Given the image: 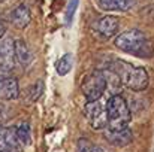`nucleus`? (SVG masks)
Masks as SVG:
<instances>
[{
    "mask_svg": "<svg viewBox=\"0 0 154 152\" xmlns=\"http://www.w3.org/2000/svg\"><path fill=\"white\" fill-rule=\"evenodd\" d=\"M105 139L111 145H114L117 148H124V146H127L133 140V134H132V131L127 127L121 128V130H111V128H108L105 131Z\"/></svg>",
    "mask_w": 154,
    "mask_h": 152,
    "instance_id": "8",
    "label": "nucleus"
},
{
    "mask_svg": "<svg viewBox=\"0 0 154 152\" xmlns=\"http://www.w3.org/2000/svg\"><path fill=\"white\" fill-rule=\"evenodd\" d=\"M5 33H6V25L3 22H0V39L5 36Z\"/></svg>",
    "mask_w": 154,
    "mask_h": 152,
    "instance_id": "19",
    "label": "nucleus"
},
{
    "mask_svg": "<svg viewBox=\"0 0 154 152\" xmlns=\"http://www.w3.org/2000/svg\"><path fill=\"white\" fill-rule=\"evenodd\" d=\"M78 152H103L100 146L94 145L88 139H79L78 140Z\"/></svg>",
    "mask_w": 154,
    "mask_h": 152,
    "instance_id": "15",
    "label": "nucleus"
},
{
    "mask_svg": "<svg viewBox=\"0 0 154 152\" xmlns=\"http://www.w3.org/2000/svg\"><path fill=\"white\" fill-rule=\"evenodd\" d=\"M15 40L6 37L0 42V73L8 72L15 61Z\"/></svg>",
    "mask_w": 154,
    "mask_h": 152,
    "instance_id": "7",
    "label": "nucleus"
},
{
    "mask_svg": "<svg viewBox=\"0 0 154 152\" xmlns=\"http://www.w3.org/2000/svg\"><path fill=\"white\" fill-rule=\"evenodd\" d=\"M0 97L3 100H15L20 97V85L14 76H2L0 73Z\"/></svg>",
    "mask_w": 154,
    "mask_h": 152,
    "instance_id": "9",
    "label": "nucleus"
},
{
    "mask_svg": "<svg viewBox=\"0 0 154 152\" xmlns=\"http://www.w3.org/2000/svg\"><path fill=\"white\" fill-rule=\"evenodd\" d=\"M5 130L2 125H0V152H5Z\"/></svg>",
    "mask_w": 154,
    "mask_h": 152,
    "instance_id": "18",
    "label": "nucleus"
},
{
    "mask_svg": "<svg viewBox=\"0 0 154 152\" xmlns=\"http://www.w3.org/2000/svg\"><path fill=\"white\" fill-rule=\"evenodd\" d=\"M78 3L79 0H70L69 4H67V9H66V25H70L72 21H73V15L76 12V7H78Z\"/></svg>",
    "mask_w": 154,
    "mask_h": 152,
    "instance_id": "16",
    "label": "nucleus"
},
{
    "mask_svg": "<svg viewBox=\"0 0 154 152\" xmlns=\"http://www.w3.org/2000/svg\"><path fill=\"white\" fill-rule=\"evenodd\" d=\"M15 58L18 60V63L21 66H29L32 63V58H33L27 43L21 39L15 40Z\"/></svg>",
    "mask_w": 154,
    "mask_h": 152,
    "instance_id": "12",
    "label": "nucleus"
},
{
    "mask_svg": "<svg viewBox=\"0 0 154 152\" xmlns=\"http://www.w3.org/2000/svg\"><path fill=\"white\" fill-rule=\"evenodd\" d=\"M115 46L127 54H132L141 58H150L154 52L153 43L141 30H136V28H132L118 34L115 37Z\"/></svg>",
    "mask_w": 154,
    "mask_h": 152,
    "instance_id": "2",
    "label": "nucleus"
},
{
    "mask_svg": "<svg viewBox=\"0 0 154 152\" xmlns=\"http://www.w3.org/2000/svg\"><path fill=\"white\" fill-rule=\"evenodd\" d=\"M11 19H12V24H14L17 28H20V30L26 28V27L30 24V21H32L30 7H29L26 3L18 4V6L12 10V16H11Z\"/></svg>",
    "mask_w": 154,
    "mask_h": 152,
    "instance_id": "10",
    "label": "nucleus"
},
{
    "mask_svg": "<svg viewBox=\"0 0 154 152\" xmlns=\"http://www.w3.org/2000/svg\"><path fill=\"white\" fill-rule=\"evenodd\" d=\"M85 116L90 122V125L94 130H103L108 127V112H106V106H103L99 100L94 101H87L85 107H84Z\"/></svg>",
    "mask_w": 154,
    "mask_h": 152,
    "instance_id": "5",
    "label": "nucleus"
},
{
    "mask_svg": "<svg viewBox=\"0 0 154 152\" xmlns=\"http://www.w3.org/2000/svg\"><path fill=\"white\" fill-rule=\"evenodd\" d=\"M136 0H99L100 7L105 10H121L126 12L135 6Z\"/></svg>",
    "mask_w": 154,
    "mask_h": 152,
    "instance_id": "11",
    "label": "nucleus"
},
{
    "mask_svg": "<svg viewBox=\"0 0 154 152\" xmlns=\"http://www.w3.org/2000/svg\"><path fill=\"white\" fill-rule=\"evenodd\" d=\"M109 69L112 72H115L118 75V78L121 79V84L132 91L139 93L148 87L150 78L144 67H136L123 60H114L109 64Z\"/></svg>",
    "mask_w": 154,
    "mask_h": 152,
    "instance_id": "1",
    "label": "nucleus"
},
{
    "mask_svg": "<svg viewBox=\"0 0 154 152\" xmlns=\"http://www.w3.org/2000/svg\"><path fill=\"white\" fill-rule=\"evenodd\" d=\"M17 128V136H18V140H20V143L21 145H24V146H27V145H30V142H32V131H30V125L27 124V122H21L18 127H15Z\"/></svg>",
    "mask_w": 154,
    "mask_h": 152,
    "instance_id": "14",
    "label": "nucleus"
},
{
    "mask_svg": "<svg viewBox=\"0 0 154 152\" xmlns=\"http://www.w3.org/2000/svg\"><path fill=\"white\" fill-rule=\"evenodd\" d=\"M72 66H73V57H72V54H66L57 61L55 70L60 76H66L72 70Z\"/></svg>",
    "mask_w": 154,
    "mask_h": 152,
    "instance_id": "13",
    "label": "nucleus"
},
{
    "mask_svg": "<svg viewBox=\"0 0 154 152\" xmlns=\"http://www.w3.org/2000/svg\"><path fill=\"white\" fill-rule=\"evenodd\" d=\"M81 91L87 101L99 100L106 91V78L102 70H94L84 76L81 82Z\"/></svg>",
    "mask_w": 154,
    "mask_h": 152,
    "instance_id": "4",
    "label": "nucleus"
},
{
    "mask_svg": "<svg viewBox=\"0 0 154 152\" xmlns=\"http://www.w3.org/2000/svg\"><path fill=\"white\" fill-rule=\"evenodd\" d=\"M94 30L103 39H109L115 36L120 30V18L115 15H105L94 24Z\"/></svg>",
    "mask_w": 154,
    "mask_h": 152,
    "instance_id": "6",
    "label": "nucleus"
},
{
    "mask_svg": "<svg viewBox=\"0 0 154 152\" xmlns=\"http://www.w3.org/2000/svg\"><path fill=\"white\" fill-rule=\"evenodd\" d=\"M42 93H44V84H42L41 81H38V82L32 87V90H30V99L33 101H36L41 97Z\"/></svg>",
    "mask_w": 154,
    "mask_h": 152,
    "instance_id": "17",
    "label": "nucleus"
},
{
    "mask_svg": "<svg viewBox=\"0 0 154 152\" xmlns=\"http://www.w3.org/2000/svg\"><path fill=\"white\" fill-rule=\"evenodd\" d=\"M106 112H108V127L111 130L126 128L132 119L130 109L120 94H112L109 97L106 103Z\"/></svg>",
    "mask_w": 154,
    "mask_h": 152,
    "instance_id": "3",
    "label": "nucleus"
}]
</instances>
